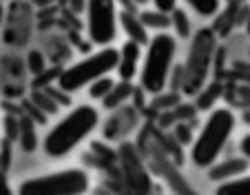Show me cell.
<instances>
[{"mask_svg": "<svg viewBox=\"0 0 250 195\" xmlns=\"http://www.w3.org/2000/svg\"><path fill=\"white\" fill-rule=\"evenodd\" d=\"M100 124V113L93 105H78L62 120H58L42 140V149L49 157L69 155L80 142H84Z\"/></svg>", "mask_w": 250, "mask_h": 195, "instance_id": "cell-1", "label": "cell"}, {"mask_svg": "<svg viewBox=\"0 0 250 195\" xmlns=\"http://www.w3.org/2000/svg\"><path fill=\"white\" fill-rule=\"evenodd\" d=\"M237 124V115L228 107H215L204 120L197 138L190 147V162L199 169H208L219 160L222 151L226 149L232 131Z\"/></svg>", "mask_w": 250, "mask_h": 195, "instance_id": "cell-2", "label": "cell"}, {"mask_svg": "<svg viewBox=\"0 0 250 195\" xmlns=\"http://www.w3.org/2000/svg\"><path fill=\"white\" fill-rule=\"evenodd\" d=\"M144 56L140 65V87L148 95H160L168 87L173 62L177 56V38L168 31H157L144 44Z\"/></svg>", "mask_w": 250, "mask_h": 195, "instance_id": "cell-3", "label": "cell"}, {"mask_svg": "<svg viewBox=\"0 0 250 195\" xmlns=\"http://www.w3.org/2000/svg\"><path fill=\"white\" fill-rule=\"evenodd\" d=\"M118 49L106 44V47L98 49V51L84 56L82 60L69 65L66 69H62L58 73V87H60V91H66V93H76V91L89 87L98 78L113 73L115 67H118Z\"/></svg>", "mask_w": 250, "mask_h": 195, "instance_id": "cell-4", "label": "cell"}, {"mask_svg": "<svg viewBox=\"0 0 250 195\" xmlns=\"http://www.w3.org/2000/svg\"><path fill=\"white\" fill-rule=\"evenodd\" d=\"M89 191V173L84 169H64L47 175L22 180L18 186L20 195H80Z\"/></svg>", "mask_w": 250, "mask_h": 195, "instance_id": "cell-5", "label": "cell"}, {"mask_svg": "<svg viewBox=\"0 0 250 195\" xmlns=\"http://www.w3.org/2000/svg\"><path fill=\"white\" fill-rule=\"evenodd\" d=\"M212 53H215V34L210 29L197 31L190 44L188 58H186L184 76H182V91L186 95H195L202 91L208 71H210Z\"/></svg>", "mask_w": 250, "mask_h": 195, "instance_id": "cell-6", "label": "cell"}, {"mask_svg": "<svg viewBox=\"0 0 250 195\" xmlns=\"http://www.w3.org/2000/svg\"><path fill=\"white\" fill-rule=\"evenodd\" d=\"M86 34L98 47H106L115 40L120 29L118 0H86Z\"/></svg>", "mask_w": 250, "mask_h": 195, "instance_id": "cell-7", "label": "cell"}, {"mask_svg": "<svg viewBox=\"0 0 250 195\" xmlns=\"http://www.w3.org/2000/svg\"><path fill=\"white\" fill-rule=\"evenodd\" d=\"M120 51V58H118V78L120 80H133V78L140 73V65H142V56H144V49H142L140 43L135 40H126L122 44Z\"/></svg>", "mask_w": 250, "mask_h": 195, "instance_id": "cell-8", "label": "cell"}, {"mask_svg": "<svg viewBox=\"0 0 250 195\" xmlns=\"http://www.w3.org/2000/svg\"><path fill=\"white\" fill-rule=\"evenodd\" d=\"M250 167V160L248 157H230V160H224V162H215L212 167H208V177L212 182H224V180H230V177L239 175V173H246Z\"/></svg>", "mask_w": 250, "mask_h": 195, "instance_id": "cell-9", "label": "cell"}, {"mask_svg": "<svg viewBox=\"0 0 250 195\" xmlns=\"http://www.w3.org/2000/svg\"><path fill=\"white\" fill-rule=\"evenodd\" d=\"M120 27L128 36V40H135L142 47L148 43V29L142 22L140 16H135L133 11H120Z\"/></svg>", "mask_w": 250, "mask_h": 195, "instance_id": "cell-10", "label": "cell"}, {"mask_svg": "<svg viewBox=\"0 0 250 195\" xmlns=\"http://www.w3.org/2000/svg\"><path fill=\"white\" fill-rule=\"evenodd\" d=\"M133 80H120L113 85V89L109 91V93L102 98V107L104 109H122L124 105H126L128 100H131V95H133Z\"/></svg>", "mask_w": 250, "mask_h": 195, "instance_id": "cell-11", "label": "cell"}, {"mask_svg": "<svg viewBox=\"0 0 250 195\" xmlns=\"http://www.w3.org/2000/svg\"><path fill=\"white\" fill-rule=\"evenodd\" d=\"M219 195H250V173H239L230 180L219 182Z\"/></svg>", "mask_w": 250, "mask_h": 195, "instance_id": "cell-12", "label": "cell"}, {"mask_svg": "<svg viewBox=\"0 0 250 195\" xmlns=\"http://www.w3.org/2000/svg\"><path fill=\"white\" fill-rule=\"evenodd\" d=\"M142 22L146 24L148 31H166L170 27V14H162V11L153 9V11H142L140 14Z\"/></svg>", "mask_w": 250, "mask_h": 195, "instance_id": "cell-13", "label": "cell"}, {"mask_svg": "<svg viewBox=\"0 0 250 195\" xmlns=\"http://www.w3.org/2000/svg\"><path fill=\"white\" fill-rule=\"evenodd\" d=\"M184 2L202 18H215L222 11V0H184Z\"/></svg>", "mask_w": 250, "mask_h": 195, "instance_id": "cell-14", "label": "cell"}, {"mask_svg": "<svg viewBox=\"0 0 250 195\" xmlns=\"http://www.w3.org/2000/svg\"><path fill=\"white\" fill-rule=\"evenodd\" d=\"M18 138L22 142L24 151H33L38 140H36V129H33V122L29 118H20L18 120Z\"/></svg>", "mask_w": 250, "mask_h": 195, "instance_id": "cell-15", "label": "cell"}, {"mask_svg": "<svg viewBox=\"0 0 250 195\" xmlns=\"http://www.w3.org/2000/svg\"><path fill=\"white\" fill-rule=\"evenodd\" d=\"M113 85H115V78H111V73H109V76L98 78V80H93L89 85V98H91V100H100V102H102V98L109 93L111 89H113Z\"/></svg>", "mask_w": 250, "mask_h": 195, "instance_id": "cell-16", "label": "cell"}, {"mask_svg": "<svg viewBox=\"0 0 250 195\" xmlns=\"http://www.w3.org/2000/svg\"><path fill=\"white\" fill-rule=\"evenodd\" d=\"M170 27H175V31H177V36H180V38H188L190 22H188V16H186L180 7L170 14Z\"/></svg>", "mask_w": 250, "mask_h": 195, "instance_id": "cell-17", "label": "cell"}, {"mask_svg": "<svg viewBox=\"0 0 250 195\" xmlns=\"http://www.w3.org/2000/svg\"><path fill=\"white\" fill-rule=\"evenodd\" d=\"M27 69L31 76H40V73H44V69H47V58L42 56V53L38 51V49H33V51H29L27 56Z\"/></svg>", "mask_w": 250, "mask_h": 195, "instance_id": "cell-18", "label": "cell"}, {"mask_svg": "<svg viewBox=\"0 0 250 195\" xmlns=\"http://www.w3.org/2000/svg\"><path fill=\"white\" fill-rule=\"evenodd\" d=\"M33 102H36V109L47 111V113H56L58 111V102L51 100V95L47 91H36L33 93Z\"/></svg>", "mask_w": 250, "mask_h": 195, "instance_id": "cell-19", "label": "cell"}, {"mask_svg": "<svg viewBox=\"0 0 250 195\" xmlns=\"http://www.w3.org/2000/svg\"><path fill=\"white\" fill-rule=\"evenodd\" d=\"M219 93H222V85H210L202 95H199V107H202V109H208L212 102L217 100Z\"/></svg>", "mask_w": 250, "mask_h": 195, "instance_id": "cell-20", "label": "cell"}, {"mask_svg": "<svg viewBox=\"0 0 250 195\" xmlns=\"http://www.w3.org/2000/svg\"><path fill=\"white\" fill-rule=\"evenodd\" d=\"M153 9L162 11V14H173L177 9V0H151Z\"/></svg>", "mask_w": 250, "mask_h": 195, "instance_id": "cell-21", "label": "cell"}, {"mask_svg": "<svg viewBox=\"0 0 250 195\" xmlns=\"http://www.w3.org/2000/svg\"><path fill=\"white\" fill-rule=\"evenodd\" d=\"M9 164H11V142L5 140V142H2V151H0V169L7 171Z\"/></svg>", "mask_w": 250, "mask_h": 195, "instance_id": "cell-22", "label": "cell"}, {"mask_svg": "<svg viewBox=\"0 0 250 195\" xmlns=\"http://www.w3.org/2000/svg\"><path fill=\"white\" fill-rule=\"evenodd\" d=\"M11 193V186H9V180H7V171L0 169V195H9Z\"/></svg>", "mask_w": 250, "mask_h": 195, "instance_id": "cell-23", "label": "cell"}, {"mask_svg": "<svg viewBox=\"0 0 250 195\" xmlns=\"http://www.w3.org/2000/svg\"><path fill=\"white\" fill-rule=\"evenodd\" d=\"M239 151H241V155L248 157V160H250V133H246L244 138H241V142H239Z\"/></svg>", "mask_w": 250, "mask_h": 195, "instance_id": "cell-24", "label": "cell"}, {"mask_svg": "<svg viewBox=\"0 0 250 195\" xmlns=\"http://www.w3.org/2000/svg\"><path fill=\"white\" fill-rule=\"evenodd\" d=\"M84 5H86V0H71V7H73L76 11L84 9Z\"/></svg>", "mask_w": 250, "mask_h": 195, "instance_id": "cell-25", "label": "cell"}, {"mask_svg": "<svg viewBox=\"0 0 250 195\" xmlns=\"http://www.w3.org/2000/svg\"><path fill=\"white\" fill-rule=\"evenodd\" d=\"M2 20H5V7H2V2H0V24H2Z\"/></svg>", "mask_w": 250, "mask_h": 195, "instance_id": "cell-26", "label": "cell"}, {"mask_svg": "<svg viewBox=\"0 0 250 195\" xmlns=\"http://www.w3.org/2000/svg\"><path fill=\"white\" fill-rule=\"evenodd\" d=\"M131 2H135V5H146V2H151V0H131Z\"/></svg>", "mask_w": 250, "mask_h": 195, "instance_id": "cell-27", "label": "cell"}, {"mask_svg": "<svg viewBox=\"0 0 250 195\" xmlns=\"http://www.w3.org/2000/svg\"><path fill=\"white\" fill-rule=\"evenodd\" d=\"M246 122H250V113H246Z\"/></svg>", "mask_w": 250, "mask_h": 195, "instance_id": "cell-28", "label": "cell"}]
</instances>
